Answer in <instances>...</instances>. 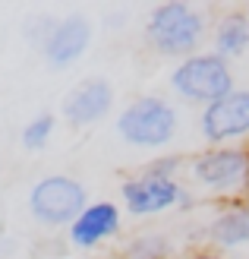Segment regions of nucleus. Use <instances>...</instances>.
<instances>
[{
  "instance_id": "nucleus-3",
  "label": "nucleus",
  "mask_w": 249,
  "mask_h": 259,
  "mask_svg": "<svg viewBox=\"0 0 249 259\" xmlns=\"http://www.w3.org/2000/svg\"><path fill=\"white\" fill-rule=\"evenodd\" d=\"M170 89L189 105L208 108L230 95L237 82H233V67L227 57L215 51H199L186 60H177V67L170 70Z\"/></svg>"
},
{
  "instance_id": "nucleus-7",
  "label": "nucleus",
  "mask_w": 249,
  "mask_h": 259,
  "mask_svg": "<svg viewBox=\"0 0 249 259\" xmlns=\"http://www.w3.org/2000/svg\"><path fill=\"white\" fill-rule=\"evenodd\" d=\"M199 133L208 146H240L249 139V89H233L221 101L202 108Z\"/></svg>"
},
{
  "instance_id": "nucleus-9",
  "label": "nucleus",
  "mask_w": 249,
  "mask_h": 259,
  "mask_svg": "<svg viewBox=\"0 0 249 259\" xmlns=\"http://www.w3.org/2000/svg\"><path fill=\"white\" fill-rule=\"evenodd\" d=\"M123 231V212L111 199H91L85 212L67 228V240L76 250H95L101 243L114 240Z\"/></svg>"
},
{
  "instance_id": "nucleus-12",
  "label": "nucleus",
  "mask_w": 249,
  "mask_h": 259,
  "mask_svg": "<svg viewBox=\"0 0 249 259\" xmlns=\"http://www.w3.org/2000/svg\"><path fill=\"white\" fill-rule=\"evenodd\" d=\"M212 51L221 57H240L249 51V13L230 10L215 22L212 32Z\"/></svg>"
},
{
  "instance_id": "nucleus-11",
  "label": "nucleus",
  "mask_w": 249,
  "mask_h": 259,
  "mask_svg": "<svg viewBox=\"0 0 249 259\" xmlns=\"http://www.w3.org/2000/svg\"><path fill=\"white\" fill-rule=\"evenodd\" d=\"M205 240L212 250H221V253L249 247V202L237 199L221 205L205 225Z\"/></svg>"
},
{
  "instance_id": "nucleus-16",
  "label": "nucleus",
  "mask_w": 249,
  "mask_h": 259,
  "mask_svg": "<svg viewBox=\"0 0 249 259\" xmlns=\"http://www.w3.org/2000/svg\"><path fill=\"white\" fill-rule=\"evenodd\" d=\"M243 199L249 202V180H246V190H243Z\"/></svg>"
},
{
  "instance_id": "nucleus-8",
  "label": "nucleus",
  "mask_w": 249,
  "mask_h": 259,
  "mask_svg": "<svg viewBox=\"0 0 249 259\" xmlns=\"http://www.w3.org/2000/svg\"><path fill=\"white\" fill-rule=\"evenodd\" d=\"M114 108V85L104 76H88L76 82L60 101V114L70 126H95L111 114Z\"/></svg>"
},
{
  "instance_id": "nucleus-14",
  "label": "nucleus",
  "mask_w": 249,
  "mask_h": 259,
  "mask_svg": "<svg viewBox=\"0 0 249 259\" xmlns=\"http://www.w3.org/2000/svg\"><path fill=\"white\" fill-rule=\"evenodd\" d=\"M54 126H57V117L54 114H35V117L22 126V133H19V142H22V149L25 152H41L51 136H54Z\"/></svg>"
},
{
  "instance_id": "nucleus-4",
  "label": "nucleus",
  "mask_w": 249,
  "mask_h": 259,
  "mask_svg": "<svg viewBox=\"0 0 249 259\" xmlns=\"http://www.w3.org/2000/svg\"><path fill=\"white\" fill-rule=\"evenodd\" d=\"M177 108L161 95H139L117 114L114 130L133 149H164L177 136Z\"/></svg>"
},
{
  "instance_id": "nucleus-2",
  "label": "nucleus",
  "mask_w": 249,
  "mask_h": 259,
  "mask_svg": "<svg viewBox=\"0 0 249 259\" xmlns=\"http://www.w3.org/2000/svg\"><path fill=\"white\" fill-rule=\"evenodd\" d=\"M180 158H158L145 171L120 184V202L133 218H155L186 202V187L177 180Z\"/></svg>"
},
{
  "instance_id": "nucleus-10",
  "label": "nucleus",
  "mask_w": 249,
  "mask_h": 259,
  "mask_svg": "<svg viewBox=\"0 0 249 259\" xmlns=\"http://www.w3.org/2000/svg\"><path fill=\"white\" fill-rule=\"evenodd\" d=\"M91 22L82 16V13H70V16H60L54 22V29H51L47 41L41 45V54L51 67L57 70H67L73 63H79L85 57V51L91 45Z\"/></svg>"
},
{
  "instance_id": "nucleus-1",
  "label": "nucleus",
  "mask_w": 249,
  "mask_h": 259,
  "mask_svg": "<svg viewBox=\"0 0 249 259\" xmlns=\"http://www.w3.org/2000/svg\"><path fill=\"white\" fill-rule=\"evenodd\" d=\"M205 13L186 0H164L145 19V41L158 51L161 57L186 60L199 54V45L205 38Z\"/></svg>"
},
{
  "instance_id": "nucleus-13",
  "label": "nucleus",
  "mask_w": 249,
  "mask_h": 259,
  "mask_svg": "<svg viewBox=\"0 0 249 259\" xmlns=\"http://www.w3.org/2000/svg\"><path fill=\"white\" fill-rule=\"evenodd\" d=\"M170 256H174V243H170V237L161 234V231L136 234L120 253V259H170Z\"/></svg>"
},
{
  "instance_id": "nucleus-6",
  "label": "nucleus",
  "mask_w": 249,
  "mask_h": 259,
  "mask_svg": "<svg viewBox=\"0 0 249 259\" xmlns=\"http://www.w3.org/2000/svg\"><path fill=\"white\" fill-rule=\"evenodd\" d=\"M88 202L85 184L70 174H44L29 190V212L44 228H70Z\"/></svg>"
},
{
  "instance_id": "nucleus-15",
  "label": "nucleus",
  "mask_w": 249,
  "mask_h": 259,
  "mask_svg": "<svg viewBox=\"0 0 249 259\" xmlns=\"http://www.w3.org/2000/svg\"><path fill=\"white\" fill-rule=\"evenodd\" d=\"M186 259H227L221 250H212V247H202V250H192Z\"/></svg>"
},
{
  "instance_id": "nucleus-5",
  "label": "nucleus",
  "mask_w": 249,
  "mask_h": 259,
  "mask_svg": "<svg viewBox=\"0 0 249 259\" xmlns=\"http://www.w3.org/2000/svg\"><path fill=\"white\" fill-rule=\"evenodd\" d=\"M189 180L215 196H240L249 180V146H208L186 161Z\"/></svg>"
}]
</instances>
